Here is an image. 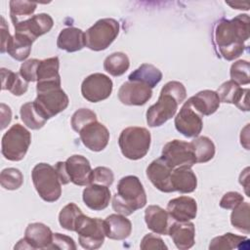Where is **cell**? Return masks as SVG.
Listing matches in <instances>:
<instances>
[{
	"label": "cell",
	"instance_id": "39",
	"mask_svg": "<svg viewBox=\"0 0 250 250\" xmlns=\"http://www.w3.org/2000/svg\"><path fill=\"white\" fill-rule=\"evenodd\" d=\"M1 187L8 190H16L23 184V175L17 168L3 169L0 174Z\"/></svg>",
	"mask_w": 250,
	"mask_h": 250
},
{
	"label": "cell",
	"instance_id": "11",
	"mask_svg": "<svg viewBox=\"0 0 250 250\" xmlns=\"http://www.w3.org/2000/svg\"><path fill=\"white\" fill-rule=\"evenodd\" d=\"M113 88L112 80L104 73L88 75L81 84V94L85 100L91 103H99L106 100Z\"/></svg>",
	"mask_w": 250,
	"mask_h": 250
},
{
	"label": "cell",
	"instance_id": "32",
	"mask_svg": "<svg viewBox=\"0 0 250 250\" xmlns=\"http://www.w3.org/2000/svg\"><path fill=\"white\" fill-rule=\"evenodd\" d=\"M190 144L195 154L196 163H205L214 157L216 147L210 138L206 136H198L194 138Z\"/></svg>",
	"mask_w": 250,
	"mask_h": 250
},
{
	"label": "cell",
	"instance_id": "3",
	"mask_svg": "<svg viewBox=\"0 0 250 250\" xmlns=\"http://www.w3.org/2000/svg\"><path fill=\"white\" fill-rule=\"evenodd\" d=\"M146 204V194L140 179L133 175L121 178L117 184V192L112 198L113 210L118 214L129 216Z\"/></svg>",
	"mask_w": 250,
	"mask_h": 250
},
{
	"label": "cell",
	"instance_id": "15",
	"mask_svg": "<svg viewBox=\"0 0 250 250\" xmlns=\"http://www.w3.org/2000/svg\"><path fill=\"white\" fill-rule=\"evenodd\" d=\"M59 68L60 61L58 57H52L40 61L37 69L36 92L61 87Z\"/></svg>",
	"mask_w": 250,
	"mask_h": 250
},
{
	"label": "cell",
	"instance_id": "18",
	"mask_svg": "<svg viewBox=\"0 0 250 250\" xmlns=\"http://www.w3.org/2000/svg\"><path fill=\"white\" fill-rule=\"evenodd\" d=\"M220 102L235 104L240 110H249V89L241 88L240 85L232 80L224 82L217 90Z\"/></svg>",
	"mask_w": 250,
	"mask_h": 250
},
{
	"label": "cell",
	"instance_id": "45",
	"mask_svg": "<svg viewBox=\"0 0 250 250\" xmlns=\"http://www.w3.org/2000/svg\"><path fill=\"white\" fill-rule=\"evenodd\" d=\"M140 248L143 250H155V249H159V250H164V249H168L167 245L164 243V241L162 240L161 237L153 234V233H147L146 234L140 244Z\"/></svg>",
	"mask_w": 250,
	"mask_h": 250
},
{
	"label": "cell",
	"instance_id": "41",
	"mask_svg": "<svg viewBox=\"0 0 250 250\" xmlns=\"http://www.w3.org/2000/svg\"><path fill=\"white\" fill-rule=\"evenodd\" d=\"M95 121H97V114L93 110L89 108H80L72 114L70 124L72 129L79 133L85 126Z\"/></svg>",
	"mask_w": 250,
	"mask_h": 250
},
{
	"label": "cell",
	"instance_id": "49",
	"mask_svg": "<svg viewBox=\"0 0 250 250\" xmlns=\"http://www.w3.org/2000/svg\"><path fill=\"white\" fill-rule=\"evenodd\" d=\"M54 167H55V169H56V171H57V174H58V176H59V179H60L62 185H67L70 181H69L68 176H67L66 171H65L64 162L59 161Z\"/></svg>",
	"mask_w": 250,
	"mask_h": 250
},
{
	"label": "cell",
	"instance_id": "51",
	"mask_svg": "<svg viewBox=\"0 0 250 250\" xmlns=\"http://www.w3.org/2000/svg\"><path fill=\"white\" fill-rule=\"evenodd\" d=\"M228 5L233 7V9H239V10H248L247 8H244L243 7V3L241 2H234V3H230V2H228L227 3Z\"/></svg>",
	"mask_w": 250,
	"mask_h": 250
},
{
	"label": "cell",
	"instance_id": "6",
	"mask_svg": "<svg viewBox=\"0 0 250 250\" xmlns=\"http://www.w3.org/2000/svg\"><path fill=\"white\" fill-rule=\"evenodd\" d=\"M30 144V132L19 123L14 124L2 137V155L10 161H21L25 156Z\"/></svg>",
	"mask_w": 250,
	"mask_h": 250
},
{
	"label": "cell",
	"instance_id": "23",
	"mask_svg": "<svg viewBox=\"0 0 250 250\" xmlns=\"http://www.w3.org/2000/svg\"><path fill=\"white\" fill-rule=\"evenodd\" d=\"M168 234L180 250L191 248L195 242V228L191 222L172 223Z\"/></svg>",
	"mask_w": 250,
	"mask_h": 250
},
{
	"label": "cell",
	"instance_id": "13",
	"mask_svg": "<svg viewBox=\"0 0 250 250\" xmlns=\"http://www.w3.org/2000/svg\"><path fill=\"white\" fill-rule=\"evenodd\" d=\"M54 25L52 17L41 13L33 15L31 18L14 25L15 32L22 34L34 42L39 36L49 32Z\"/></svg>",
	"mask_w": 250,
	"mask_h": 250
},
{
	"label": "cell",
	"instance_id": "20",
	"mask_svg": "<svg viewBox=\"0 0 250 250\" xmlns=\"http://www.w3.org/2000/svg\"><path fill=\"white\" fill-rule=\"evenodd\" d=\"M167 212L176 222H188L196 217L197 203L192 197L179 196L168 202Z\"/></svg>",
	"mask_w": 250,
	"mask_h": 250
},
{
	"label": "cell",
	"instance_id": "40",
	"mask_svg": "<svg viewBox=\"0 0 250 250\" xmlns=\"http://www.w3.org/2000/svg\"><path fill=\"white\" fill-rule=\"evenodd\" d=\"M250 65L249 62L245 60H239L234 62L229 69L230 80L234 81L238 85H247L250 83L249 76Z\"/></svg>",
	"mask_w": 250,
	"mask_h": 250
},
{
	"label": "cell",
	"instance_id": "8",
	"mask_svg": "<svg viewBox=\"0 0 250 250\" xmlns=\"http://www.w3.org/2000/svg\"><path fill=\"white\" fill-rule=\"evenodd\" d=\"M75 232L78 234L81 247L88 250L98 249L103 245L105 237L104 220L82 214L76 224Z\"/></svg>",
	"mask_w": 250,
	"mask_h": 250
},
{
	"label": "cell",
	"instance_id": "21",
	"mask_svg": "<svg viewBox=\"0 0 250 250\" xmlns=\"http://www.w3.org/2000/svg\"><path fill=\"white\" fill-rule=\"evenodd\" d=\"M82 198L88 208L94 211H101L108 206L111 193L106 186L90 184L84 188Z\"/></svg>",
	"mask_w": 250,
	"mask_h": 250
},
{
	"label": "cell",
	"instance_id": "31",
	"mask_svg": "<svg viewBox=\"0 0 250 250\" xmlns=\"http://www.w3.org/2000/svg\"><path fill=\"white\" fill-rule=\"evenodd\" d=\"M32 41L28 39L26 36L16 33L11 37L6 52L15 60L23 62L28 58L31 52Z\"/></svg>",
	"mask_w": 250,
	"mask_h": 250
},
{
	"label": "cell",
	"instance_id": "42",
	"mask_svg": "<svg viewBox=\"0 0 250 250\" xmlns=\"http://www.w3.org/2000/svg\"><path fill=\"white\" fill-rule=\"evenodd\" d=\"M113 180H114L113 172L107 167L99 166V167H96L92 172L91 184H98V185L110 187L113 183Z\"/></svg>",
	"mask_w": 250,
	"mask_h": 250
},
{
	"label": "cell",
	"instance_id": "43",
	"mask_svg": "<svg viewBox=\"0 0 250 250\" xmlns=\"http://www.w3.org/2000/svg\"><path fill=\"white\" fill-rule=\"evenodd\" d=\"M40 61L37 59H29L24 61L20 67V75L28 83L37 81V69Z\"/></svg>",
	"mask_w": 250,
	"mask_h": 250
},
{
	"label": "cell",
	"instance_id": "48",
	"mask_svg": "<svg viewBox=\"0 0 250 250\" xmlns=\"http://www.w3.org/2000/svg\"><path fill=\"white\" fill-rule=\"evenodd\" d=\"M0 112H1V130H3L11 122L12 111H11V108L7 104L1 103V104H0Z\"/></svg>",
	"mask_w": 250,
	"mask_h": 250
},
{
	"label": "cell",
	"instance_id": "33",
	"mask_svg": "<svg viewBox=\"0 0 250 250\" xmlns=\"http://www.w3.org/2000/svg\"><path fill=\"white\" fill-rule=\"evenodd\" d=\"M130 66V60L125 53L115 52L107 56L104 61V70L112 76L124 74Z\"/></svg>",
	"mask_w": 250,
	"mask_h": 250
},
{
	"label": "cell",
	"instance_id": "1",
	"mask_svg": "<svg viewBox=\"0 0 250 250\" xmlns=\"http://www.w3.org/2000/svg\"><path fill=\"white\" fill-rule=\"evenodd\" d=\"M249 16L240 14L231 20H220L214 29V43L220 57L233 61L242 55L249 39Z\"/></svg>",
	"mask_w": 250,
	"mask_h": 250
},
{
	"label": "cell",
	"instance_id": "26",
	"mask_svg": "<svg viewBox=\"0 0 250 250\" xmlns=\"http://www.w3.org/2000/svg\"><path fill=\"white\" fill-rule=\"evenodd\" d=\"M191 106L200 115H211L217 111L220 106V99L217 92L212 90H203L188 99Z\"/></svg>",
	"mask_w": 250,
	"mask_h": 250
},
{
	"label": "cell",
	"instance_id": "36",
	"mask_svg": "<svg viewBox=\"0 0 250 250\" xmlns=\"http://www.w3.org/2000/svg\"><path fill=\"white\" fill-rule=\"evenodd\" d=\"M249 210V203L242 201L235 208L232 209V212L230 214V223L233 228L245 234H249L250 232Z\"/></svg>",
	"mask_w": 250,
	"mask_h": 250
},
{
	"label": "cell",
	"instance_id": "28",
	"mask_svg": "<svg viewBox=\"0 0 250 250\" xmlns=\"http://www.w3.org/2000/svg\"><path fill=\"white\" fill-rule=\"evenodd\" d=\"M171 183L174 191L190 193L197 187V178L190 167H178L172 171Z\"/></svg>",
	"mask_w": 250,
	"mask_h": 250
},
{
	"label": "cell",
	"instance_id": "7",
	"mask_svg": "<svg viewBox=\"0 0 250 250\" xmlns=\"http://www.w3.org/2000/svg\"><path fill=\"white\" fill-rule=\"evenodd\" d=\"M119 33V22L110 18L97 21L85 34V46L92 51L105 50Z\"/></svg>",
	"mask_w": 250,
	"mask_h": 250
},
{
	"label": "cell",
	"instance_id": "25",
	"mask_svg": "<svg viewBox=\"0 0 250 250\" xmlns=\"http://www.w3.org/2000/svg\"><path fill=\"white\" fill-rule=\"evenodd\" d=\"M105 236L109 239L123 240L132 231V223L126 216L121 214H110L104 220Z\"/></svg>",
	"mask_w": 250,
	"mask_h": 250
},
{
	"label": "cell",
	"instance_id": "2",
	"mask_svg": "<svg viewBox=\"0 0 250 250\" xmlns=\"http://www.w3.org/2000/svg\"><path fill=\"white\" fill-rule=\"evenodd\" d=\"M187 97V90L179 81H169L161 89L158 101L146 110V123L149 127H159L174 117L178 106Z\"/></svg>",
	"mask_w": 250,
	"mask_h": 250
},
{
	"label": "cell",
	"instance_id": "34",
	"mask_svg": "<svg viewBox=\"0 0 250 250\" xmlns=\"http://www.w3.org/2000/svg\"><path fill=\"white\" fill-rule=\"evenodd\" d=\"M36 7L37 3L31 1H10V18L13 24L15 25L31 18Z\"/></svg>",
	"mask_w": 250,
	"mask_h": 250
},
{
	"label": "cell",
	"instance_id": "19",
	"mask_svg": "<svg viewBox=\"0 0 250 250\" xmlns=\"http://www.w3.org/2000/svg\"><path fill=\"white\" fill-rule=\"evenodd\" d=\"M173 168L169 166L161 157L153 160L146 168V177L150 183L162 192H173L171 183Z\"/></svg>",
	"mask_w": 250,
	"mask_h": 250
},
{
	"label": "cell",
	"instance_id": "12",
	"mask_svg": "<svg viewBox=\"0 0 250 250\" xmlns=\"http://www.w3.org/2000/svg\"><path fill=\"white\" fill-rule=\"evenodd\" d=\"M176 130L187 138H196L202 131L203 121L200 115L188 100L181 107L174 121Z\"/></svg>",
	"mask_w": 250,
	"mask_h": 250
},
{
	"label": "cell",
	"instance_id": "30",
	"mask_svg": "<svg viewBox=\"0 0 250 250\" xmlns=\"http://www.w3.org/2000/svg\"><path fill=\"white\" fill-rule=\"evenodd\" d=\"M28 82L25 81L20 73L10 69L1 68V89L8 90L15 96H21L26 93Z\"/></svg>",
	"mask_w": 250,
	"mask_h": 250
},
{
	"label": "cell",
	"instance_id": "16",
	"mask_svg": "<svg viewBox=\"0 0 250 250\" xmlns=\"http://www.w3.org/2000/svg\"><path fill=\"white\" fill-rule=\"evenodd\" d=\"M68 179L76 186L86 187L91 184L92 168L89 160L79 154H74L64 161Z\"/></svg>",
	"mask_w": 250,
	"mask_h": 250
},
{
	"label": "cell",
	"instance_id": "5",
	"mask_svg": "<svg viewBox=\"0 0 250 250\" xmlns=\"http://www.w3.org/2000/svg\"><path fill=\"white\" fill-rule=\"evenodd\" d=\"M33 186L46 202H55L62 195V183L55 167L48 163L36 164L31 172Z\"/></svg>",
	"mask_w": 250,
	"mask_h": 250
},
{
	"label": "cell",
	"instance_id": "27",
	"mask_svg": "<svg viewBox=\"0 0 250 250\" xmlns=\"http://www.w3.org/2000/svg\"><path fill=\"white\" fill-rule=\"evenodd\" d=\"M57 46L59 49L68 53H73L85 47V34L77 27L63 28L57 39Z\"/></svg>",
	"mask_w": 250,
	"mask_h": 250
},
{
	"label": "cell",
	"instance_id": "14",
	"mask_svg": "<svg viewBox=\"0 0 250 250\" xmlns=\"http://www.w3.org/2000/svg\"><path fill=\"white\" fill-rule=\"evenodd\" d=\"M152 96V89L138 81H126L118 90L119 101L126 105H144Z\"/></svg>",
	"mask_w": 250,
	"mask_h": 250
},
{
	"label": "cell",
	"instance_id": "44",
	"mask_svg": "<svg viewBox=\"0 0 250 250\" xmlns=\"http://www.w3.org/2000/svg\"><path fill=\"white\" fill-rule=\"evenodd\" d=\"M49 249H60V250H75L76 244L74 240L65 234L60 232L53 233V240Z\"/></svg>",
	"mask_w": 250,
	"mask_h": 250
},
{
	"label": "cell",
	"instance_id": "50",
	"mask_svg": "<svg viewBox=\"0 0 250 250\" xmlns=\"http://www.w3.org/2000/svg\"><path fill=\"white\" fill-rule=\"evenodd\" d=\"M249 168L248 167H246L243 171H242V173L240 174V176H239V184L241 185V186H243L244 187V189H245V192H246V194H247V196H249V193H248V188H249Z\"/></svg>",
	"mask_w": 250,
	"mask_h": 250
},
{
	"label": "cell",
	"instance_id": "9",
	"mask_svg": "<svg viewBox=\"0 0 250 250\" xmlns=\"http://www.w3.org/2000/svg\"><path fill=\"white\" fill-rule=\"evenodd\" d=\"M33 103L40 114L48 120L63 111L69 104V99L60 87L37 92V97Z\"/></svg>",
	"mask_w": 250,
	"mask_h": 250
},
{
	"label": "cell",
	"instance_id": "22",
	"mask_svg": "<svg viewBox=\"0 0 250 250\" xmlns=\"http://www.w3.org/2000/svg\"><path fill=\"white\" fill-rule=\"evenodd\" d=\"M23 238L30 249H49L53 240V232L42 223H31L26 227Z\"/></svg>",
	"mask_w": 250,
	"mask_h": 250
},
{
	"label": "cell",
	"instance_id": "47",
	"mask_svg": "<svg viewBox=\"0 0 250 250\" xmlns=\"http://www.w3.org/2000/svg\"><path fill=\"white\" fill-rule=\"evenodd\" d=\"M12 35L9 32L8 25L6 23V21L3 17H1V48L0 51L2 54H4L7 50V45L11 39Z\"/></svg>",
	"mask_w": 250,
	"mask_h": 250
},
{
	"label": "cell",
	"instance_id": "4",
	"mask_svg": "<svg viewBox=\"0 0 250 250\" xmlns=\"http://www.w3.org/2000/svg\"><path fill=\"white\" fill-rule=\"evenodd\" d=\"M151 143L150 132L144 127H127L119 135L118 146L123 156L139 160L146 155Z\"/></svg>",
	"mask_w": 250,
	"mask_h": 250
},
{
	"label": "cell",
	"instance_id": "17",
	"mask_svg": "<svg viewBox=\"0 0 250 250\" xmlns=\"http://www.w3.org/2000/svg\"><path fill=\"white\" fill-rule=\"evenodd\" d=\"M79 136L82 144L90 150L96 152L105 148L109 141V132L107 128L98 121L85 126L79 132Z\"/></svg>",
	"mask_w": 250,
	"mask_h": 250
},
{
	"label": "cell",
	"instance_id": "37",
	"mask_svg": "<svg viewBox=\"0 0 250 250\" xmlns=\"http://www.w3.org/2000/svg\"><path fill=\"white\" fill-rule=\"evenodd\" d=\"M81 209L75 203L66 204L59 214V223L66 230L75 231L76 224L82 215Z\"/></svg>",
	"mask_w": 250,
	"mask_h": 250
},
{
	"label": "cell",
	"instance_id": "29",
	"mask_svg": "<svg viewBox=\"0 0 250 250\" xmlns=\"http://www.w3.org/2000/svg\"><path fill=\"white\" fill-rule=\"evenodd\" d=\"M162 79V72L150 63H143L128 76L130 81H138L154 88Z\"/></svg>",
	"mask_w": 250,
	"mask_h": 250
},
{
	"label": "cell",
	"instance_id": "10",
	"mask_svg": "<svg viewBox=\"0 0 250 250\" xmlns=\"http://www.w3.org/2000/svg\"><path fill=\"white\" fill-rule=\"evenodd\" d=\"M161 158L173 169L178 167H192L196 163L195 154L190 143L173 140L165 144Z\"/></svg>",
	"mask_w": 250,
	"mask_h": 250
},
{
	"label": "cell",
	"instance_id": "24",
	"mask_svg": "<svg viewBox=\"0 0 250 250\" xmlns=\"http://www.w3.org/2000/svg\"><path fill=\"white\" fill-rule=\"evenodd\" d=\"M171 219L167 210L158 205H149L145 211V222L147 228L157 234H168L172 225Z\"/></svg>",
	"mask_w": 250,
	"mask_h": 250
},
{
	"label": "cell",
	"instance_id": "46",
	"mask_svg": "<svg viewBox=\"0 0 250 250\" xmlns=\"http://www.w3.org/2000/svg\"><path fill=\"white\" fill-rule=\"evenodd\" d=\"M244 201L243 196L237 191H229L223 195L220 200V207L227 210H232L239 203Z\"/></svg>",
	"mask_w": 250,
	"mask_h": 250
},
{
	"label": "cell",
	"instance_id": "35",
	"mask_svg": "<svg viewBox=\"0 0 250 250\" xmlns=\"http://www.w3.org/2000/svg\"><path fill=\"white\" fill-rule=\"evenodd\" d=\"M20 115L23 124L31 130H38L42 128L47 122V120L40 114L38 109L35 107L33 102L23 104L21 106Z\"/></svg>",
	"mask_w": 250,
	"mask_h": 250
},
{
	"label": "cell",
	"instance_id": "38",
	"mask_svg": "<svg viewBox=\"0 0 250 250\" xmlns=\"http://www.w3.org/2000/svg\"><path fill=\"white\" fill-rule=\"evenodd\" d=\"M246 240H247L246 235H237L231 232H227L223 235L214 237L209 244V249L210 250L236 249V248H240L242 243Z\"/></svg>",
	"mask_w": 250,
	"mask_h": 250
}]
</instances>
